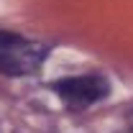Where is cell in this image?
<instances>
[{"instance_id": "6da1fadb", "label": "cell", "mask_w": 133, "mask_h": 133, "mask_svg": "<svg viewBox=\"0 0 133 133\" xmlns=\"http://www.w3.org/2000/svg\"><path fill=\"white\" fill-rule=\"evenodd\" d=\"M49 56V46L41 41L23 38L18 33L0 31V74L26 77L38 72Z\"/></svg>"}, {"instance_id": "7a4b0ae2", "label": "cell", "mask_w": 133, "mask_h": 133, "mask_svg": "<svg viewBox=\"0 0 133 133\" xmlns=\"http://www.w3.org/2000/svg\"><path fill=\"white\" fill-rule=\"evenodd\" d=\"M51 90L59 95V100L72 110L90 108L110 95V82L102 74H77V77H64L51 84Z\"/></svg>"}]
</instances>
